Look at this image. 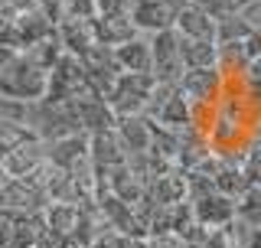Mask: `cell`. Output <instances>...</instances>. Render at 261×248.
<instances>
[{"label":"cell","mask_w":261,"mask_h":248,"mask_svg":"<svg viewBox=\"0 0 261 248\" xmlns=\"http://www.w3.org/2000/svg\"><path fill=\"white\" fill-rule=\"evenodd\" d=\"M190 4L206 7V10H209V13H216V16H228V13H239L242 0H190Z\"/></svg>","instance_id":"8fae6325"},{"label":"cell","mask_w":261,"mask_h":248,"mask_svg":"<svg viewBox=\"0 0 261 248\" xmlns=\"http://www.w3.org/2000/svg\"><path fill=\"white\" fill-rule=\"evenodd\" d=\"M153 92H157V79L150 72H121V79L108 92V102L118 118H130V114H147Z\"/></svg>","instance_id":"7a4b0ae2"},{"label":"cell","mask_w":261,"mask_h":248,"mask_svg":"<svg viewBox=\"0 0 261 248\" xmlns=\"http://www.w3.org/2000/svg\"><path fill=\"white\" fill-rule=\"evenodd\" d=\"M183 39V59L186 69H209V65H219V43L216 39Z\"/></svg>","instance_id":"9c48e42d"},{"label":"cell","mask_w":261,"mask_h":248,"mask_svg":"<svg viewBox=\"0 0 261 248\" xmlns=\"http://www.w3.org/2000/svg\"><path fill=\"white\" fill-rule=\"evenodd\" d=\"M245 79L248 82H255V85H261V56H255L248 65V72H245Z\"/></svg>","instance_id":"4fadbf2b"},{"label":"cell","mask_w":261,"mask_h":248,"mask_svg":"<svg viewBox=\"0 0 261 248\" xmlns=\"http://www.w3.org/2000/svg\"><path fill=\"white\" fill-rule=\"evenodd\" d=\"M239 13H242V20L248 23L255 33H261V0H245V4L239 7Z\"/></svg>","instance_id":"7c38bea8"},{"label":"cell","mask_w":261,"mask_h":248,"mask_svg":"<svg viewBox=\"0 0 261 248\" xmlns=\"http://www.w3.org/2000/svg\"><path fill=\"white\" fill-rule=\"evenodd\" d=\"M49 163V147L46 140H30V144L16 147V151H7L4 154V173L7 180H30L36 177Z\"/></svg>","instance_id":"8992f818"},{"label":"cell","mask_w":261,"mask_h":248,"mask_svg":"<svg viewBox=\"0 0 261 248\" xmlns=\"http://www.w3.org/2000/svg\"><path fill=\"white\" fill-rule=\"evenodd\" d=\"M183 92L193 105H219V98L225 95L228 88V76L219 65H209V69H190L183 76Z\"/></svg>","instance_id":"5b68a950"},{"label":"cell","mask_w":261,"mask_h":248,"mask_svg":"<svg viewBox=\"0 0 261 248\" xmlns=\"http://www.w3.org/2000/svg\"><path fill=\"white\" fill-rule=\"evenodd\" d=\"M183 0H134L130 20L144 36H157V33L176 30V16Z\"/></svg>","instance_id":"277c9868"},{"label":"cell","mask_w":261,"mask_h":248,"mask_svg":"<svg viewBox=\"0 0 261 248\" xmlns=\"http://www.w3.org/2000/svg\"><path fill=\"white\" fill-rule=\"evenodd\" d=\"M176 33L186 36V39H216L219 43V16L209 13L206 7H199V4L183 0L179 16H176Z\"/></svg>","instance_id":"52a82bcc"},{"label":"cell","mask_w":261,"mask_h":248,"mask_svg":"<svg viewBox=\"0 0 261 248\" xmlns=\"http://www.w3.org/2000/svg\"><path fill=\"white\" fill-rule=\"evenodd\" d=\"M114 59H118L121 72H150L153 76V43L150 36H134L130 43L114 49Z\"/></svg>","instance_id":"ba28073f"},{"label":"cell","mask_w":261,"mask_h":248,"mask_svg":"<svg viewBox=\"0 0 261 248\" xmlns=\"http://www.w3.org/2000/svg\"><path fill=\"white\" fill-rule=\"evenodd\" d=\"M153 43V79L160 85H179L186 69V59H183V39H179L176 30H167V33H157L150 36Z\"/></svg>","instance_id":"3957f363"},{"label":"cell","mask_w":261,"mask_h":248,"mask_svg":"<svg viewBox=\"0 0 261 248\" xmlns=\"http://www.w3.org/2000/svg\"><path fill=\"white\" fill-rule=\"evenodd\" d=\"M49 76L53 69L43 65L36 56L20 49H4L0 59V95L13 102H43L49 95Z\"/></svg>","instance_id":"6da1fadb"},{"label":"cell","mask_w":261,"mask_h":248,"mask_svg":"<svg viewBox=\"0 0 261 248\" xmlns=\"http://www.w3.org/2000/svg\"><path fill=\"white\" fill-rule=\"evenodd\" d=\"M147 248H193L183 235L176 232H160V235H150L147 238Z\"/></svg>","instance_id":"30bf717a"}]
</instances>
